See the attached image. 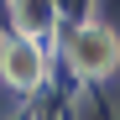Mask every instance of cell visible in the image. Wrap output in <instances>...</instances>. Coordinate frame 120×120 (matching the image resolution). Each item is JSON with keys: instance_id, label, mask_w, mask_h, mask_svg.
Returning a JSON list of instances; mask_svg holds the SVG:
<instances>
[{"instance_id": "cell-1", "label": "cell", "mask_w": 120, "mask_h": 120, "mask_svg": "<svg viewBox=\"0 0 120 120\" xmlns=\"http://www.w3.org/2000/svg\"><path fill=\"white\" fill-rule=\"evenodd\" d=\"M73 63H78V73H89V78L110 73V68L120 63V42H115V31H105V26H84V31L73 37Z\"/></svg>"}, {"instance_id": "cell-2", "label": "cell", "mask_w": 120, "mask_h": 120, "mask_svg": "<svg viewBox=\"0 0 120 120\" xmlns=\"http://www.w3.org/2000/svg\"><path fill=\"white\" fill-rule=\"evenodd\" d=\"M0 68H5V78L16 89H31L37 78H42V52H37L26 37H11V42L0 47Z\"/></svg>"}]
</instances>
